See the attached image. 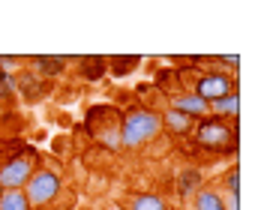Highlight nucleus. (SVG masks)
I'll return each mask as SVG.
<instances>
[{"instance_id": "f257e3e1", "label": "nucleus", "mask_w": 261, "mask_h": 210, "mask_svg": "<svg viewBox=\"0 0 261 210\" xmlns=\"http://www.w3.org/2000/svg\"><path fill=\"white\" fill-rule=\"evenodd\" d=\"M120 144L123 150H144L162 135V117L150 105H129L120 111Z\"/></svg>"}, {"instance_id": "2eb2a0df", "label": "nucleus", "mask_w": 261, "mask_h": 210, "mask_svg": "<svg viewBox=\"0 0 261 210\" xmlns=\"http://www.w3.org/2000/svg\"><path fill=\"white\" fill-rule=\"evenodd\" d=\"M192 210H222V198H219V189L216 186H201L192 198Z\"/></svg>"}, {"instance_id": "0eeeda50", "label": "nucleus", "mask_w": 261, "mask_h": 210, "mask_svg": "<svg viewBox=\"0 0 261 210\" xmlns=\"http://www.w3.org/2000/svg\"><path fill=\"white\" fill-rule=\"evenodd\" d=\"M15 93H18V99L21 102H42L48 93H51V81L39 78L36 72H30V69H21L18 75H15Z\"/></svg>"}, {"instance_id": "423d86ee", "label": "nucleus", "mask_w": 261, "mask_h": 210, "mask_svg": "<svg viewBox=\"0 0 261 210\" xmlns=\"http://www.w3.org/2000/svg\"><path fill=\"white\" fill-rule=\"evenodd\" d=\"M75 57H66V54H33V57H24V66L30 72H36L39 78L45 81H54L60 75H66V66L72 63Z\"/></svg>"}, {"instance_id": "f8f14e48", "label": "nucleus", "mask_w": 261, "mask_h": 210, "mask_svg": "<svg viewBox=\"0 0 261 210\" xmlns=\"http://www.w3.org/2000/svg\"><path fill=\"white\" fill-rule=\"evenodd\" d=\"M123 207L126 210H168V201L156 189H144V192H132Z\"/></svg>"}, {"instance_id": "7ed1b4c3", "label": "nucleus", "mask_w": 261, "mask_h": 210, "mask_svg": "<svg viewBox=\"0 0 261 210\" xmlns=\"http://www.w3.org/2000/svg\"><path fill=\"white\" fill-rule=\"evenodd\" d=\"M24 198L27 204L33 210H42L48 207V204H54L60 195H63V171L57 168V165H39L36 171H33V177L24 183Z\"/></svg>"}, {"instance_id": "9b49d317", "label": "nucleus", "mask_w": 261, "mask_h": 210, "mask_svg": "<svg viewBox=\"0 0 261 210\" xmlns=\"http://www.w3.org/2000/svg\"><path fill=\"white\" fill-rule=\"evenodd\" d=\"M72 63H79V75L84 81H99L108 75V60L102 54H84V57H75Z\"/></svg>"}, {"instance_id": "5701e85b", "label": "nucleus", "mask_w": 261, "mask_h": 210, "mask_svg": "<svg viewBox=\"0 0 261 210\" xmlns=\"http://www.w3.org/2000/svg\"><path fill=\"white\" fill-rule=\"evenodd\" d=\"M0 195H3V189H0Z\"/></svg>"}, {"instance_id": "9d476101", "label": "nucleus", "mask_w": 261, "mask_h": 210, "mask_svg": "<svg viewBox=\"0 0 261 210\" xmlns=\"http://www.w3.org/2000/svg\"><path fill=\"white\" fill-rule=\"evenodd\" d=\"M210 117L240 123V90L225 93V96H219V99H213V102H210Z\"/></svg>"}, {"instance_id": "f3484780", "label": "nucleus", "mask_w": 261, "mask_h": 210, "mask_svg": "<svg viewBox=\"0 0 261 210\" xmlns=\"http://www.w3.org/2000/svg\"><path fill=\"white\" fill-rule=\"evenodd\" d=\"M219 192H231V195H240V165H228V171L222 174L219 180Z\"/></svg>"}, {"instance_id": "ddd939ff", "label": "nucleus", "mask_w": 261, "mask_h": 210, "mask_svg": "<svg viewBox=\"0 0 261 210\" xmlns=\"http://www.w3.org/2000/svg\"><path fill=\"white\" fill-rule=\"evenodd\" d=\"M201 186H204V174H201V168L186 165L183 171H177V195H180V198H192Z\"/></svg>"}, {"instance_id": "f03ea898", "label": "nucleus", "mask_w": 261, "mask_h": 210, "mask_svg": "<svg viewBox=\"0 0 261 210\" xmlns=\"http://www.w3.org/2000/svg\"><path fill=\"white\" fill-rule=\"evenodd\" d=\"M189 138L195 141V147H201L204 153H213V156L237 153V147H240V123L219 120V117H201V120H195Z\"/></svg>"}, {"instance_id": "20e7f679", "label": "nucleus", "mask_w": 261, "mask_h": 210, "mask_svg": "<svg viewBox=\"0 0 261 210\" xmlns=\"http://www.w3.org/2000/svg\"><path fill=\"white\" fill-rule=\"evenodd\" d=\"M42 165V156L36 147H18V153H9V156L0 159V189H24V183L33 177V171Z\"/></svg>"}, {"instance_id": "412c9836", "label": "nucleus", "mask_w": 261, "mask_h": 210, "mask_svg": "<svg viewBox=\"0 0 261 210\" xmlns=\"http://www.w3.org/2000/svg\"><path fill=\"white\" fill-rule=\"evenodd\" d=\"M222 198V210H240V195H231V192H219Z\"/></svg>"}, {"instance_id": "dca6fc26", "label": "nucleus", "mask_w": 261, "mask_h": 210, "mask_svg": "<svg viewBox=\"0 0 261 210\" xmlns=\"http://www.w3.org/2000/svg\"><path fill=\"white\" fill-rule=\"evenodd\" d=\"M0 210H33L27 204L24 192L21 189H6L3 195H0Z\"/></svg>"}, {"instance_id": "6ab92c4d", "label": "nucleus", "mask_w": 261, "mask_h": 210, "mask_svg": "<svg viewBox=\"0 0 261 210\" xmlns=\"http://www.w3.org/2000/svg\"><path fill=\"white\" fill-rule=\"evenodd\" d=\"M24 69V57H6V54H0V72H6V75H18Z\"/></svg>"}, {"instance_id": "a211bd4d", "label": "nucleus", "mask_w": 261, "mask_h": 210, "mask_svg": "<svg viewBox=\"0 0 261 210\" xmlns=\"http://www.w3.org/2000/svg\"><path fill=\"white\" fill-rule=\"evenodd\" d=\"M18 99V93H15V75H6V72H0V102H15Z\"/></svg>"}, {"instance_id": "39448f33", "label": "nucleus", "mask_w": 261, "mask_h": 210, "mask_svg": "<svg viewBox=\"0 0 261 210\" xmlns=\"http://www.w3.org/2000/svg\"><path fill=\"white\" fill-rule=\"evenodd\" d=\"M189 90L210 105L213 99H219V96H225V93L240 90V75H231V72H225V69H204V72H198V75L192 78V87H189Z\"/></svg>"}, {"instance_id": "aec40b11", "label": "nucleus", "mask_w": 261, "mask_h": 210, "mask_svg": "<svg viewBox=\"0 0 261 210\" xmlns=\"http://www.w3.org/2000/svg\"><path fill=\"white\" fill-rule=\"evenodd\" d=\"M213 63H216V66H228L225 72H231V75H240V57H237V54H216Z\"/></svg>"}, {"instance_id": "1a4fd4ad", "label": "nucleus", "mask_w": 261, "mask_h": 210, "mask_svg": "<svg viewBox=\"0 0 261 210\" xmlns=\"http://www.w3.org/2000/svg\"><path fill=\"white\" fill-rule=\"evenodd\" d=\"M159 117H162V132H168L171 138H189L192 135V126H195L192 117H186L180 111H171V108L159 111Z\"/></svg>"}, {"instance_id": "6e6552de", "label": "nucleus", "mask_w": 261, "mask_h": 210, "mask_svg": "<svg viewBox=\"0 0 261 210\" xmlns=\"http://www.w3.org/2000/svg\"><path fill=\"white\" fill-rule=\"evenodd\" d=\"M168 108H171V111H180V114L192 117V120L210 117V105L204 102L201 96H195L189 87H186V90H174V93H168Z\"/></svg>"}, {"instance_id": "4be33fe9", "label": "nucleus", "mask_w": 261, "mask_h": 210, "mask_svg": "<svg viewBox=\"0 0 261 210\" xmlns=\"http://www.w3.org/2000/svg\"><path fill=\"white\" fill-rule=\"evenodd\" d=\"M111 210H126V207H123V204H114V207H111Z\"/></svg>"}, {"instance_id": "4468645a", "label": "nucleus", "mask_w": 261, "mask_h": 210, "mask_svg": "<svg viewBox=\"0 0 261 210\" xmlns=\"http://www.w3.org/2000/svg\"><path fill=\"white\" fill-rule=\"evenodd\" d=\"M108 60V72L114 75V78H126L129 72H135L138 66H141V57L138 54H111V57H105Z\"/></svg>"}]
</instances>
